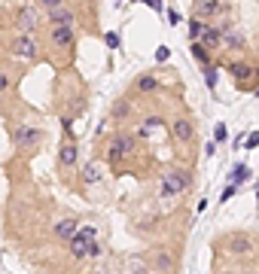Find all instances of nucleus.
Wrapping results in <instances>:
<instances>
[{"label": "nucleus", "mask_w": 259, "mask_h": 274, "mask_svg": "<svg viewBox=\"0 0 259 274\" xmlns=\"http://www.w3.org/2000/svg\"><path fill=\"white\" fill-rule=\"evenodd\" d=\"M46 22H49V28H76V9H71V6L52 9V12H46Z\"/></svg>", "instance_id": "nucleus-14"}, {"label": "nucleus", "mask_w": 259, "mask_h": 274, "mask_svg": "<svg viewBox=\"0 0 259 274\" xmlns=\"http://www.w3.org/2000/svg\"><path fill=\"white\" fill-rule=\"evenodd\" d=\"M201 73H204L207 88H217V67H214V64H207V67H201Z\"/></svg>", "instance_id": "nucleus-24"}, {"label": "nucleus", "mask_w": 259, "mask_h": 274, "mask_svg": "<svg viewBox=\"0 0 259 274\" xmlns=\"http://www.w3.org/2000/svg\"><path fill=\"white\" fill-rule=\"evenodd\" d=\"M95 274H104V271H95Z\"/></svg>", "instance_id": "nucleus-32"}, {"label": "nucleus", "mask_w": 259, "mask_h": 274, "mask_svg": "<svg viewBox=\"0 0 259 274\" xmlns=\"http://www.w3.org/2000/svg\"><path fill=\"white\" fill-rule=\"evenodd\" d=\"M49 43L58 52H71L76 46V31L74 28H49Z\"/></svg>", "instance_id": "nucleus-11"}, {"label": "nucleus", "mask_w": 259, "mask_h": 274, "mask_svg": "<svg viewBox=\"0 0 259 274\" xmlns=\"http://www.w3.org/2000/svg\"><path fill=\"white\" fill-rule=\"evenodd\" d=\"M168 58H171V49L168 46H162L159 52H155V61H168Z\"/></svg>", "instance_id": "nucleus-29"}, {"label": "nucleus", "mask_w": 259, "mask_h": 274, "mask_svg": "<svg viewBox=\"0 0 259 274\" xmlns=\"http://www.w3.org/2000/svg\"><path fill=\"white\" fill-rule=\"evenodd\" d=\"M67 253H71V259H76V262H82V259H92L89 256V241H85L82 235H76L71 244H67Z\"/></svg>", "instance_id": "nucleus-18"}, {"label": "nucleus", "mask_w": 259, "mask_h": 274, "mask_svg": "<svg viewBox=\"0 0 259 274\" xmlns=\"http://www.w3.org/2000/svg\"><path fill=\"white\" fill-rule=\"evenodd\" d=\"M6 52L12 55V58L25 61V64L37 61V58H40V40H37V34H19V31H15V34L9 37Z\"/></svg>", "instance_id": "nucleus-5"}, {"label": "nucleus", "mask_w": 259, "mask_h": 274, "mask_svg": "<svg viewBox=\"0 0 259 274\" xmlns=\"http://www.w3.org/2000/svg\"><path fill=\"white\" fill-rule=\"evenodd\" d=\"M171 137H174L180 146H192L195 143V119L189 113L171 116Z\"/></svg>", "instance_id": "nucleus-6"}, {"label": "nucleus", "mask_w": 259, "mask_h": 274, "mask_svg": "<svg viewBox=\"0 0 259 274\" xmlns=\"http://www.w3.org/2000/svg\"><path fill=\"white\" fill-rule=\"evenodd\" d=\"M165 88V82L159 77H152V73H141V77L131 79V91L128 95H159Z\"/></svg>", "instance_id": "nucleus-9"}, {"label": "nucleus", "mask_w": 259, "mask_h": 274, "mask_svg": "<svg viewBox=\"0 0 259 274\" xmlns=\"http://www.w3.org/2000/svg\"><path fill=\"white\" fill-rule=\"evenodd\" d=\"M43 137H46V128L37 125V122H31V119H22L19 125L12 128V143H15V150H19L22 156H34L43 146Z\"/></svg>", "instance_id": "nucleus-2"}, {"label": "nucleus", "mask_w": 259, "mask_h": 274, "mask_svg": "<svg viewBox=\"0 0 259 274\" xmlns=\"http://www.w3.org/2000/svg\"><path fill=\"white\" fill-rule=\"evenodd\" d=\"M134 153H137V134H128V131H116V134L107 140V146H104V158H107L110 168L128 161Z\"/></svg>", "instance_id": "nucleus-3"}, {"label": "nucleus", "mask_w": 259, "mask_h": 274, "mask_svg": "<svg viewBox=\"0 0 259 274\" xmlns=\"http://www.w3.org/2000/svg\"><path fill=\"white\" fill-rule=\"evenodd\" d=\"M204 28H207V22H201V18H189V43H201Z\"/></svg>", "instance_id": "nucleus-20"}, {"label": "nucleus", "mask_w": 259, "mask_h": 274, "mask_svg": "<svg viewBox=\"0 0 259 274\" xmlns=\"http://www.w3.org/2000/svg\"><path fill=\"white\" fill-rule=\"evenodd\" d=\"M235 192H238V186H235V183H229V186H226V189H222V195H220V201H229V198H232Z\"/></svg>", "instance_id": "nucleus-27"}, {"label": "nucleus", "mask_w": 259, "mask_h": 274, "mask_svg": "<svg viewBox=\"0 0 259 274\" xmlns=\"http://www.w3.org/2000/svg\"><path fill=\"white\" fill-rule=\"evenodd\" d=\"M214 250L220 256H232V259H238V256L241 259H250L259 250V235H253V232H226V235L217 237Z\"/></svg>", "instance_id": "nucleus-1"}, {"label": "nucleus", "mask_w": 259, "mask_h": 274, "mask_svg": "<svg viewBox=\"0 0 259 274\" xmlns=\"http://www.w3.org/2000/svg\"><path fill=\"white\" fill-rule=\"evenodd\" d=\"M9 88H12V77H9V70H6V67H0V98H3Z\"/></svg>", "instance_id": "nucleus-23"}, {"label": "nucleus", "mask_w": 259, "mask_h": 274, "mask_svg": "<svg viewBox=\"0 0 259 274\" xmlns=\"http://www.w3.org/2000/svg\"><path fill=\"white\" fill-rule=\"evenodd\" d=\"M98 177H101V174H98V164H92V161H89V164L82 168V186H95Z\"/></svg>", "instance_id": "nucleus-21"}, {"label": "nucleus", "mask_w": 259, "mask_h": 274, "mask_svg": "<svg viewBox=\"0 0 259 274\" xmlns=\"http://www.w3.org/2000/svg\"><path fill=\"white\" fill-rule=\"evenodd\" d=\"M189 52H192V58H195L201 67H207V64H211V55H214V52L207 49L204 43H189Z\"/></svg>", "instance_id": "nucleus-19"}, {"label": "nucleus", "mask_w": 259, "mask_h": 274, "mask_svg": "<svg viewBox=\"0 0 259 274\" xmlns=\"http://www.w3.org/2000/svg\"><path fill=\"white\" fill-rule=\"evenodd\" d=\"M43 12H52V9H61V6H67V0H34Z\"/></svg>", "instance_id": "nucleus-22"}, {"label": "nucleus", "mask_w": 259, "mask_h": 274, "mask_svg": "<svg viewBox=\"0 0 259 274\" xmlns=\"http://www.w3.org/2000/svg\"><path fill=\"white\" fill-rule=\"evenodd\" d=\"M256 95H259V88H256Z\"/></svg>", "instance_id": "nucleus-33"}, {"label": "nucleus", "mask_w": 259, "mask_h": 274, "mask_svg": "<svg viewBox=\"0 0 259 274\" xmlns=\"http://www.w3.org/2000/svg\"><path fill=\"white\" fill-rule=\"evenodd\" d=\"M217 140H226V125H217Z\"/></svg>", "instance_id": "nucleus-30"}, {"label": "nucleus", "mask_w": 259, "mask_h": 274, "mask_svg": "<svg viewBox=\"0 0 259 274\" xmlns=\"http://www.w3.org/2000/svg\"><path fill=\"white\" fill-rule=\"evenodd\" d=\"M58 168H76V143L74 140H64L58 146Z\"/></svg>", "instance_id": "nucleus-15"}, {"label": "nucleus", "mask_w": 259, "mask_h": 274, "mask_svg": "<svg viewBox=\"0 0 259 274\" xmlns=\"http://www.w3.org/2000/svg\"><path fill=\"white\" fill-rule=\"evenodd\" d=\"M222 9H226L222 0H192V18H201V22H207V25H211Z\"/></svg>", "instance_id": "nucleus-10"}, {"label": "nucleus", "mask_w": 259, "mask_h": 274, "mask_svg": "<svg viewBox=\"0 0 259 274\" xmlns=\"http://www.w3.org/2000/svg\"><path fill=\"white\" fill-rule=\"evenodd\" d=\"M192 186V174H186L183 168H165L159 177V195L162 198H177Z\"/></svg>", "instance_id": "nucleus-4"}, {"label": "nucleus", "mask_w": 259, "mask_h": 274, "mask_svg": "<svg viewBox=\"0 0 259 274\" xmlns=\"http://www.w3.org/2000/svg\"><path fill=\"white\" fill-rule=\"evenodd\" d=\"M149 271L152 274H174L177 271V253H171V250H165V247H155L152 253H149Z\"/></svg>", "instance_id": "nucleus-7"}, {"label": "nucleus", "mask_w": 259, "mask_h": 274, "mask_svg": "<svg viewBox=\"0 0 259 274\" xmlns=\"http://www.w3.org/2000/svg\"><path fill=\"white\" fill-rule=\"evenodd\" d=\"M104 40H107V46H110V49H119V34L107 31V34H104Z\"/></svg>", "instance_id": "nucleus-26"}, {"label": "nucleus", "mask_w": 259, "mask_h": 274, "mask_svg": "<svg viewBox=\"0 0 259 274\" xmlns=\"http://www.w3.org/2000/svg\"><path fill=\"white\" fill-rule=\"evenodd\" d=\"M244 146H247V150H256V146H259V131H253V134L247 137V143H244Z\"/></svg>", "instance_id": "nucleus-28"}, {"label": "nucleus", "mask_w": 259, "mask_h": 274, "mask_svg": "<svg viewBox=\"0 0 259 274\" xmlns=\"http://www.w3.org/2000/svg\"><path fill=\"white\" fill-rule=\"evenodd\" d=\"M247 177H250V171H247V164H238V168L232 171V180H229V183H238V186H241V183H244Z\"/></svg>", "instance_id": "nucleus-25"}, {"label": "nucleus", "mask_w": 259, "mask_h": 274, "mask_svg": "<svg viewBox=\"0 0 259 274\" xmlns=\"http://www.w3.org/2000/svg\"><path fill=\"white\" fill-rule=\"evenodd\" d=\"M110 119L119 122V125L134 119V101H131V95H122V98L113 101V107H110Z\"/></svg>", "instance_id": "nucleus-13"}, {"label": "nucleus", "mask_w": 259, "mask_h": 274, "mask_svg": "<svg viewBox=\"0 0 259 274\" xmlns=\"http://www.w3.org/2000/svg\"><path fill=\"white\" fill-rule=\"evenodd\" d=\"M229 73H232L235 85H247V82L253 79V64H247V61H232V64H229Z\"/></svg>", "instance_id": "nucleus-16"}, {"label": "nucleus", "mask_w": 259, "mask_h": 274, "mask_svg": "<svg viewBox=\"0 0 259 274\" xmlns=\"http://www.w3.org/2000/svg\"><path fill=\"white\" fill-rule=\"evenodd\" d=\"M253 79H259V64H253Z\"/></svg>", "instance_id": "nucleus-31"}, {"label": "nucleus", "mask_w": 259, "mask_h": 274, "mask_svg": "<svg viewBox=\"0 0 259 274\" xmlns=\"http://www.w3.org/2000/svg\"><path fill=\"white\" fill-rule=\"evenodd\" d=\"M52 235H55L58 244H71L74 237L79 235V219L76 216H61L55 223V229H52Z\"/></svg>", "instance_id": "nucleus-12"}, {"label": "nucleus", "mask_w": 259, "mask_h": 274, "mask_svg": "<svg viewBox=\"0 0 259 274\" xmlns=\"http://www.w3.org/2000/svg\"><path fill=\"white\" fill-rule=\"evenodd\" d=\"M244 46V37H241L229 22H222V43H220V49H241Z\"/></svg>", "instance_id": "nucleus-17"}, {"label": "nucleus", "mask_w": 259, "mask_h": 274, "mask_svg": "<svg viewBox=\"0 0 259 274\" xmlns=\"http://www.w3.org/2000/svg\"><path fill=\"white\" fill-rule=\"evenodd\" d=\"M149 274H152V271H149Z\"/></svg>", "instance_id": "nucleus-34"}, {"label": "nucleus", "mask_w": 259, "mask_h": 274, "mask_svg": "<svg viewBox=\"0 0 259 274\" xmlns=\"http://www.w3.org/2000/svg\"><path fill=\"white\" fill-rule=\"evenodd\" d=\"M12 25H15L19 34H37L40 31V18H37V12H34V6H19Z\"/></svg>", "instance_id": "nucleus-8"}]
</instances>
